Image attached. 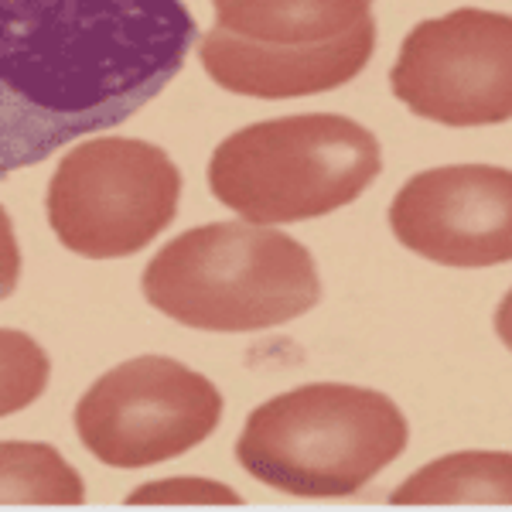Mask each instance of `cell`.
<instances>
[{"mask_svg": "<svg viewBox=\"0 0 512 512\" xmlns=\"http://www.w3.org/2000/svg\"><path fill=\"white\" fill-rule=\"evenodd\" d=\"M216 28L263 45H318L373 14V0H212Z\"/></svg>", "mask_w": 512, "mask_h": 512, "instance_id": "obj_10", "label": "cell"}, {"mask_svg": "<svg viewBox=\"0 0 512 512\" xmlns=\"http://www.w3.org/2000/svg\"><path fill=\"white\" fill-rule=\"evenodd\" d=\"M376 21L369 14L352 31L318 45H263L212 28L198 45L202 69L222 89L256 99L315 96L352 82L373 59Z\"/></svg>", "mask_w": 512, "mask_h": 512, "instance_id": "obj_9", "label": "cell"}, {"mask_svg": "<svg viewBox=\"0 0 512 512\" xmlns=\"http://www.w3.org/2000/svg\"><path fill=\"white\" fill-rule=\"evenodd\" d=\"M212 379L164 355H137L99 376L76 403V431L110 468H147L192 451L219 427Z\"/></svg>", "mask_w": 512, "mask_h": 512, "instance_id": "obj_6", "label": "cell"}, {"mask_svg": "<svg viewBox=\"0 0 512 512\" xmlns=\"http://www.w3.org/2000/svg\"><path fill=\"white\" fill-rule=\"evenodd\" d=\"M21 277V250H18V236H14L11 216L0 209V301L14 294Z\"/></svg>", "mask_w": 512, "mask_h": 512, "instance_id": "obj_15", "label": "cell"}, {"mask_svg": "<svg viewBox=\"0 0 512 512\" xmlns=\"http://www.w3.org/2000/svg\"><path fill=\"white\" fill-rule=\"evenodd\" d=\"M383 171L373 130L338 113L263 120L236 130L209 161V188L260 226L318 219L355 202Z\"/></svg>", "mask_w": 512, "mask_h": 512, "instance_id": "obj_4", "label": "cell"}, {"mask_svg": "<svg viewBox=\"0 0 512 512\" xmlns=\"http://www.w3.org/2000/svg\"><path fill=\"white\" fill-rule=\"evenodd\" d=\"M407 441V417L390 396L349 383H308L253 410L236 458L277 492L342 499L393 465Z\"/></svg>", "mask_w": 512, "mask_h": 512, "instance_id": "obj_3", "label": "cell"}, {"mask_svg": "<svg viewBox=\"0 0 512 512\" xmlns=\"http://www.w3.org/2000/svg\"><path fill=\"white\" fill-rule=\"evenodd\" d=\"M195 38L185 0H0V178L127 123Z\"/></svg>", "mask_w": 512, "mask_h": 512, "instance_id": "obj_1", "label": "cell"}, {"mask_svg": "<svg viewBox=\"0 0 512 512\" xmlns=\"http://www.w3.org/2000/svg\"><path fill=\"white\" fill-rule=\"evenodd\" d=\"M48 362L45 349L31 335L0 328V417L18 414L28 403H35L48 386Z\"/></svg>", "mask_w": 512, "mask_h": 512, "instance_id": "obj_13", "label": "cell"}, {"mask_svg": "<svg viewBox=\"0 0 512 512\" xmlns=\"http://www.w3.org/2000/svg\"><path fill=\"white\" fill-rule=\"evenodd\" d=\"M181 171L134 137H96L72 147L48 181V222L65 250L89 260L134 256L171 226Z\"/></svg>", "mask_w": 512, "mask_h": 512, "instance_id": "obj_5", "label": "cell"}, {"mask_svg": "<svg viewBox=\"0 0 512 512\" xmlns=\"http://www.w3.org/2000/svg\"><path fill=\"white\" fill-rule=\"evenodd\" d=\"M158 502H226V506H239V495L229 485L205 482V478H168V482H147L134 489L127 506H158Z\"/></svg>", "mask_w": 512, "mask_h": 512, "instance_id": "obj_14", "label": "cell"}, {"mask_svg": "<svg viewBox=\"0 0 512 512\" xmlns=\"http://www.w3.org/2000/svg\"><path fill=\"white\" fill-rule=\"evenodd\" d=\"M86 502L82 475L52 444H0V506H79Z\"/></svg>", "mask_w": 512, "mask_h": 512, "instance_id": "obj_12", "label": "cell"}, {"mask_svg": "<svg viewBox=\"0 0 512 512\" xmlns=\"http://www.w3.org/2000/svg\"><path fill=\"white\" fill-rule=\"evenodd\" d=\"M393 96L444 127L506 123L512 113V18L461 7L420 21L390 72Z\"/></svg>", "mask_w": 512, "mask_h": 512, "instance_id": "obj_7", "label": "cell"}, {"mask_svg": "<svg viewBox=\"0 0 512 512\" xmlns=\"http://www.w3.org/2000/svg\"><path fill=\"white\" fill-rule=\"evenodd\" d=\"M393 506H509L512 454L461 451L431 461L390 495Z\"/></svg>", "mask_w": 512, "mask_h": 512, "instance_id": "obj_11", "label": "cell"}, {"mask_svg": "<svg viewBox=\"0 0 512 512\" xmlns=\"http://www.w3.org/2000/svg\"><path fill=\"white\" fill-rule=\"evenodd\" d=\"M393 236L441 267H495L512 256V175L448 164L410 178L390 205Z\"/></svg>", "mask_w": 512, "mask_h": 512, "instance_id": "obj_8", "label": "cell"}, {"mask_svg": "<svg viewBox=\"0 0 512 512\" xmlns=\"http://www.w3.org/2000/svg\"><path fill=\"white\" fill-rule=\"evenodd\" d=\"M144 297L202 332H263L321 301L315 256L260 222H212L171 239L144 270Z\"/></svg>", "mask_w": 512, "mask_h": 512, "instance_id": "obj_2", "label": "cell"}]
</instances>
